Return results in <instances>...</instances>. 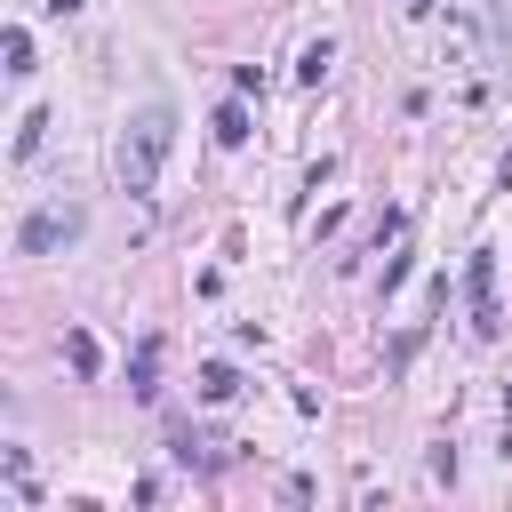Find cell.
Masks as SVG:
<instances>
[{
	"instance_id": "cell-2",
	"label": "cell",
	"mask_w": 512,
	"mask_h": 512,
	"mask_svg": "<svg viewBox=\"0 0 512 512\" xmlns=\"http://www.w3.org/2000/svg\"><path fill=\"white\" fill-rule=\"evenodd\" d=\"M80 232V208H40V216H24V232H16V248L24 256H48L56 240H72Z\"/></svg>"
},
{
	"instance_id": "cell-3",
	"label": "cell",
	"mask_w": 512,
	"mask_h": 512,
	"mask_svg": "<svg viewBox=\"0 0 512 512\" xmlns=\"http://www.w3.org/2000/svg\"><path fill=\"white\" fill-rule=\"evenodd\" d=\"M328 64H336V40H312V48H304V64H296V72H304V80H320V72H328Z\"/></svg>"
},
{
	"instance_id": "cell-4",
	"label": "cell",
	"mask_w": 512,
	"mask_h": 512,
	"mask_svg": "<svg viewBox=\"0 0 512 512\" xmlns=\"http://www.w3.org/2000/svg\"><path fill=\"white\" fill-rule=\"evenodd\" d=\"M216 136H224V144H240V136H248V112H240V104H224V112H216Z\"/></svg>"
},
{
	"instance_id": "cell-6",
	"label": "cell",
	"mask_w": 512,
	"mask_h": 512,
	"mask_svg": "<svg viewBox=\"0 0 512 512\" xmlns=\"http://www.w3.org/2000/svg\"><path fill=\"white\" fill-rule=\"evenodd\" d=\"M40 8H48V16H72V8H80V0H40Z\"/></svg>"
},
{
	"instance_id": "cell-5",
	"label": "cell",
	"mask_w": 512,
	"mask_h": 512,
	"mask_svg": "<svg viewBox=\"0 0 512 512\" xmlns=\"http://www.w3.org/2000/svg\"><path fill=\"white\" fill-rule=\"evenodd\" d=\"M40 128H48V120H40V112H24V128H16V160H32V152H40Z\"/></svg>"
},
{
	"instance_id": "cell-1",
	"label": "cell",
	"mask_w": 512,
	"mask_h": 512,
	"mask_svg": "<svg viewBox=\"0 0 512 512\" xmlns=\"http://www.w3.org/2000/svg\"><path fill=\"white\" fill-rule=\"evenodd\" d=\"M168 144H176V112H168V104L136 112V120H128V136H120V184H128V192H152V176H160Z\"/></svg>"
}]
</instances>
